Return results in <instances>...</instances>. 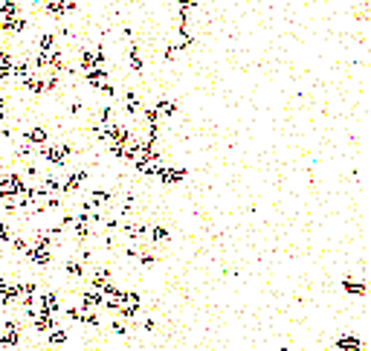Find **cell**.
<instances>
[{"mask_svg": "<svg viewBox=\"0 0 371 351\" xmlns=\"http://www.w3.org/2000/svg\"><path fill=\"white\" fill-rule=\"evenodd\" d=\"M76 9H79L76 0H47V3H44V12H47L50 17H55V20L70 15V12H76Z\"/></svg>", "mask_w": 371, "mask_h": 351, "instance_id": "obj_1", "label": "cell"}, {"mask_svg": "<svg viewBox=\"0 0 371 351\" xmlns=\"http://www.w3.org/2000/svg\"><path fill=\"white\" fill-rule=\"evenodd\" d=\"M104 67V47H87L82 50V70Z\"/></svg>", "mask_w": 371, "mask_h": 351, "instance_id": "obj_2", "label": "cell"}, {"mask_svg": "<svg viewBox=\"0 0 371 351\" xmlns=\"http://www.w3.org/2000/svg\"><path fill=\"white\" fill-rule=\"evenodd\" d=\"M23 142H26V145H35V148H41V145H47V142H50V131H47L44 125L29 128V131H23Z\"/></svg>", "mask_w": 371, "mask_h": 351, "instance_id": "obj_3", "label": "cell"}, {"mask_svg": "<svg viewBox=\"0 0 371 351\" xmlns=\"http://www.w3.org/2000/svg\"><path fill=\"white\" fill-rule=\"evenodd\" d=\"M26 258L32 261L35 267H47L52 255H50V250H47V247H26Z\"/></svg>", "mask_w": 371, "mask_h": 351, "instance_id": "obj_4", "label": "cell"}, {"mask_svg": "<svg viewBox=\"0 0 371 351\" xmlns=\"http://www.w3.org/2000/svg\"><path fill=\"white\" fill-rule=\"evenodd\" d=\"M85 177H87V171H85V168H79V171H73V174H70L67 180L61 183V195H70V192H76L79 186L85 183Z\"/></svg>", "mask_w": 371, "mask_h": 351, "instance_id": "obj_5", "label": "cell"}, {"mask_svg": "<svg viewBox=\"0 0 371 351\" xmlns=\"http://www.w3.org/2000/svg\"><path fill=\"white\" fill-rule=\"evenodd\" d=\"M35 302L41 305V314H55V311H58V296H55L52 290H47V293H41V296H38Z\"/></svg>", "mask_w": 371, "mask_h": 351, "instance_id": "obj_6", "label": "cell"}, {"mask_svg": "<svg viewBox=\"0 0 371 351\" xmlns=\"http://www.w3.org/2000/svg\"><path fill=\"white\" fill-rule=\"evenodd\" d=\"M110 198H113L110 192H104V189H93L87 203H90V209H101V206H107V203H110Z\"/></svg>", "mask_w": 371, "mask_h": 351, "instance_id": "obj_7", "label": "cell"}, {"mask_svg": "<svg viewBox=\"0 0 371 351\" xmlns=\"http://www.w3.org/2000/svg\"><path fill=\"white\" fill-rule=\"evenodd\" d=\"M101 299H104V296H101L99 290H87L85 296H82V308H79V311H96L101 305Z\"/></svg>", "mask_w": 371, "mask_h": 351, "instance_id": "obj_8", "label": "cell"}, {"mask_svg": "<svg viewBox=\"0 0 371 351\" xmlns=\"http://www.w3.org/2000/svg\"><path fill=\"white\" fill-rule=\"evenodd\" d=\"M85 82L90 87H99L101 82H107V70L104 67H93V70H85Z\"/></svg>", "mask_w": 371, "mask_h": 351, "instance_id": "obj_9", "label": "cell"}, {"mask_svg": "<svg viewBox=\"0 0 371 351\" xmlns=\"http://www.w3.org/2000/svg\"><path fill=\"white\" fill-rule=\"evenodd\" d=\"M0 15L3 17H17L20 15V0H0Z\"/></svg>", "mask_w": 371, "mask_h": 351, "instance_id": "obj_10", "label": "cell"}, {"mask_svg": "<svg viewBox=\"0 0 371 351\" xmlns=\"http://www.w3.org/2000/svg\"><path fill=\"white\" fill-rule=\"evenodd\" d=\"M128 61H131V70L136 73H142V55H139V47H136V41H131V47H128Z\"/></svg>", "mask_w": 371, "mask_h": 351, "instance_id": "obj_11", "label": "cell"}, {"mask_svg": "<svg viewBox=\"0 0 371 351\" xmlns=\"http://www.w3.org/2000/svg\"><path fill=\"white\" fill-rule=\"evenodd\" d=\"M145 233H148V227H145L142 221H136V224H128V227H125V235H128L131 241H139Z\"/></svg>", "mask_w": 371, "mask_h": 351, "instance_id": "obj_12", "label": "cell"}, {"mask_svg": "<svg viewBox=\"0 0 371 351\" xmlns=\"http://www.w3.org/2000/svg\"><path fill=\"white\" fill-rule=\"evenodd\" d=\"M154 111H157L160 117H174V114H177V105H174L171 99H160L157 105H154Z\"/></svg>", "mask_w": 371, "mask_h": 351, "instance_id": "obj_13", "label": "cell"}, {"mask_svg": "<svg viewBox=\"0 0 371 351\" xmlns=\"http://www.w3.org/2000/svg\"><path fill=\"white\" fill-rule=\"evenodd\" d=\"M342 290H348V293H354V296H363V293H366V282H354V279H345V282H342Z\"/></svg>", "mask_w": 371, "mask_h": 351, "instance_id": "obj_14", "label": "cell"}, {"mask_svg": "<svg viewBox=\"0 0 371 351\" xmlns=\"http://www.w3.org/2000/svg\"><path fill=\"white\" fill-rule=\"evenodd\" d=\"M38 50H41V52L55 50V35H52V32H44V35H41V38H38Z\"/></svg>", "mask_w": 371, "mask_h": 351, "instance_id": "obj_15", "label": "cell"}, {"mask_svg": "<svg viewBox=\"0 0 371 351\" xmlns=\"http://www.w3.org/2000/svg\"><path fill=\"white\" fill-rule=\"evenodd\" d=\"M125 108H128L131 117H136V114L142 111V105H139V99H136V93H125Z\"/></svg>", "mask_w": 371, "mask_h": 351, "instance_id": "obj_16", "label": "cell"}, {"mask_svg": "<svg viewBox=\"0 0 371 351\" xmlns=\"http://www.w3.org/2000/svg\"><path fill=\"white\" fill-rule=\"evenodd\" d=\"M339 349H345V351H363V343H360L357 337H342V340H339Z\"/></svg>", "mask_w": 371, "mask_h": 351, "instance_id": "obj_17", "label": "cell"}, {"mask_svg": "<svg viewBox=\"0 0 371 351\" xmlns=\"http://www.w3.org/2000/svg\"><path fill=\"white\" fill-rule=\"evenodd\" d=\"M169 238H171V233L166 230V227H154V230H151V241H154V244H166Z\"/></svg>", "mask_w": 371, "mask_h": 351, "instance_id": "obj_18", "label": "cell"}, {"mask_svg": "<svg viewBox=\"0 0 371 351\" xmlns=\"http://www.w3.org/2000/svg\"><path fill=\"white\" fill-rule=\"evenodd\" d=\"M67 273L73 276V279H82V276H85V267H82V261L70 258V261H67Z\"/></svg>", "mask_w": 371, "mask_h": 351, "instance_id": "obj_19", "label": "cell"}, {"mask_svg": "<svg viewBox=\"0 0 371 351\" xmlns=\"http://www.w3.org/2000/svg\"><path fill=\"white\" fill-rule=\"evenodd\" d=\"M180 52H186L183 47H180V44H171L169 50L163 52V58H166V61H174V58H177V55H180Z\"/></svg>", "mask_w": 371, "mask_h": 351, "instance_id": "obj_20", "label": "cell"}, {"mask_svg": "<svg viewBox=\"0 0 371 351\" xmlns=\"http://www.w3.org/2000/svg\"><path fill=\"white\" fill-rule=\"evenodd\" d=\"M197 9V0H177V12H191Z\"/></svg>", "mask_w": 371, "mask_h": 351, "instance_id": "obj_21", "label": "cell"}, {"mask_svg": "<svg viewBox=\"0 0 371 351\" xmlns=\"http://www.w3.org/2000/svg\"><path fill=\"white\" fill-rule=\"evenodd\" d=\"M154 261H157V258H154L151 252H139V264H142V267H151Z\"/></svg>", "mask_w": 371, "mask_h": 351, "instance_id": "obj_22", "label": "cell"}, {"mask_svg": "<svg viewBox=\"0 0 371 351\" xmlns=\"http://www.w3.org/2000/svg\"><path fill=\"white\" fill-rule=\"evenodd\" d=\"M29 3H32V6H44V3H47V0H29Z\"/></svg>", "mask_w": 371, "mask_h": 351, "instance_id": "obj_23", "label": "cell"}]
</instances>
